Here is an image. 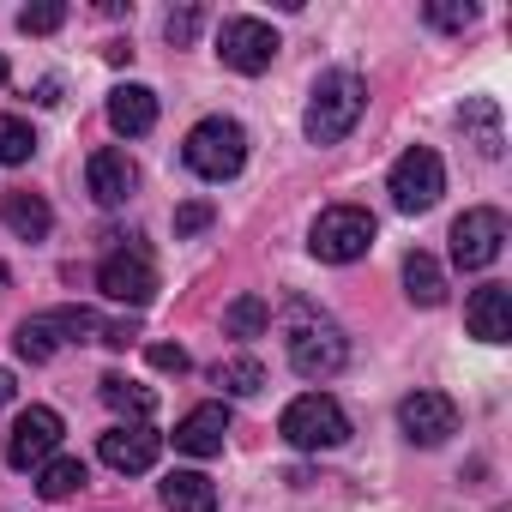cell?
<instances>
[{
	"mask_svg": "<svg viewBox=\"0 0 512 512\" xmlns=\"http://www.w3.org/2000/svg\"><path fill=\"white\" fill-rule=\"evenodd\" d=\"M284 344H290V368L302 380H332L344 362H350V344H344V326L308 302H290L284 308Z\"/></svg>",
	"mask_w": 512,
	"mask_h": 512,
	"instance_id": "cell-1",
	"label": "cell"
},
{
	"mask_svg": "<svg viewBox=\"0 0 512 512\" xmlns=\"http://www.w3.org/2000/svg\"><path fill=\"white\" fill-rule=\"evenodd\" d=\"M362 109H368V85L356 79V73H320V85H314V97H308V115H302V133L314 139V145H338V139H350L356 133V121H362Z\"/></svg>",
	"mask_w": 512,
	"mask_h": 512,
	"instance_id": "cell-2",
	"label": "cell"
},
{
	"mask_svg": "<svg viewBox=\"0 0 512 512\" xmlns=\"http://www.w3.org/2000/svg\"><path fill=\"white\" fill-rule=\"evenodd\" d=\"M181 163H187L199 181H235L241 163H247V133H241V121H229V115H205V121L187 133Z\"/></svg>",
	"mask_w": 512,
	"mask_h": 512,
	"instance_id": "cell-3",
	"label": "cell"
},
{
	"mask_svg": "<svg viewBox=\"0 0 512 512\" xmlns=\"http://www.w3.org/2000/svg\"><path fill=\"white\" fill-rule=\"evenodd\" d=\"M278 434H284L296 452H332V446L350 440V416H344L338 398H326V392H302V398L284 404Z\"/></svg>",
	"mask_w": 512,
	"mask_h": 512,
	"instance_id": "cell-4",
	"label": "cell"
},
{
	"mask_svg": "<svg viewBox=\"0 0 512 512\" xmlns=\"http://www.w3.org/2000/svg\"><path fill=\"white\" fill-rule=\"evenodd\" d=\"M368 247H374V211H362V205H332L308 229V253L326 266H350Z\"/></svg>",
	"mask_w": 512,
	"mask_h": 512,
	"instance_id": "cell-5",
	"label": "cell"
},
{
	"mask_svg": "<svg viewBox=\"0 0 512 512\" xmlns=\"http://www.w3.org/2000/svg\"><path fill=\"white\" fill-rule=\"evenodd\" d=\"M386 193H392V205L398 211H428V205H440V193H446V163L428 151V145H410L398 163H392V181H386Z\"/></svg>",
	"mask_w": 512,
	"mask_h": 512,
	"instance_id": "cell-6",
	"label": "cell"
},
{
	"mask_svg": "<svg viewBox=\"0 0 512 512\" xmlns=\"http://www.w3.org/2000/svg\"><path fill=\"white\" fill-rule=\"evenodd\" d=\"M278 31L266 25V19H223V31H217V61L229 67V73H266L272 61H278Z\"/></svg>",
	"mask_w": 512,
	"mask_h": 512,
	"instance_id": "cell-7",
	"label": "cell"
},
{
	"mask_svg": "<svg viewBox=\"0 0 512 512\" xmlns=\"http://www.w3.org/2000/svg\"><path fill=\"white\" fill-rule=\"evenodd\" d=\"M97 290L121 308H145L157 296V266H151V253L145 247H115L109 260L97 266Z\"/></svg>",
	"mask_w": 512,
	"mask_h": 512,
	"instance_id": "cell-8",
	"label": "cell"
},
{
	"mask_svg": "<svg viewBox=\"0 0 512 512\" xmlns=\"http://www.w3.org/2000/svg\"><path fill=\"white\" fill-rule=\"evenodd\" d=\"M500 247H506V217H500L494 205H476V211H464V217L452 223V260H458L464 272L494 266Z\"/></svg>",
	"mask_w": 512,
	"mask_h": 512,
	"instance_id": "cell-9",
	"label": "cell"
},
{
	"mask_svg": "<svg viewBox=\"0 0 512 512\" xmlns=\"http://www.w3.org/2000/svg\"><path fill=\"white\" fill-rule=\"evenodd\" d=\"M398 428L410 446H446L458 434V404L446 392H410L398 404Z\"/></svg>",
	"mask_w": 512,
	"mask_h": 512,
	"instance_id": "cell-10",
	"label": "cell"
},
{
	"mask_svg": "<svg viewBox=\"0 0 512 512\" xmlns=\"http://www.w3.org/2000/svg\"><path fill=\"white\" fill-rule=\"evenodd\" d=\"M55 446H61V416H55L49 404L19 410V422H13V446H7L13 470H43Z\"/></svg>",
	"mask_w": 512,
	"mask_h": 512,
	"instance_id": "cell-11",
	"label": "cell"
},
{
	"mask_svg": "<svg viewBox=\"0 0 512 512\" xmlns=\"http://www.w3.org/2000/svg\"><path fill=\"white\" fill-rule=\"evenodd\" d=\"M157 452H163V434H157L151 422H121V428H109V434L97 440V458H103L109 470H121V476L151 470Z\"/></svg>",
	"mask_w": 512,
	"mask_h": 512,
	"instance_id": "cell-12",
	"label": "cell"
},
{
	"mask_svg": "<svg viewBox=\"0 0 512 512\" xmlns=\"http://www.w3.org/2000/svg\"><path fill=\"white\" fill-rule=\"evenodd\" d=\"M464 326H470V338H482V344H506V338H512V290H506V284L470 290Z\"/></svg>",
	"mask_w": 512,
	"mask_h": 512,
	"instance_id": "cell-13",
	"label": "cell"
},
{
	"mask_svg": "<svg viewBox=\"0 0 512 512\" xmlns=\"http://www.w3.org/2000/svg\"><path fill=\"white\" fill-rule=\"evenodd\" d=\"M223 434H229V410H223V404H193V410L175 422V446H181L187 458L223 452Z\"/></svg>",
	"mask_w": 512,
	"mask_h": 512,
	"instance_id": "cell-14",
	"label": "cell"
},
{
	"mask_svg": "<svg viewBox=\"0 0 512 512\" xmlns=\"http://www.w3.org/2000/svg\"><path fill=\"white\" fill-rule=\"evenodd\" d=\"M85 181H91V199L97 205H127V193L139 187V169H133L127 151H97L85 163Z\"/></svg>",
	"mask_w": 512,
	"mask_h": 512,
	"instance_id": "cell-15",
	"label": "cell"
},
{
	"mask_svg": "<svg viewBox=\"0 0 512 512\" xmlns=\"http://www.w3.org/2000/svg\"><path fill=\"white\" fill-rule=\"evenodd\" d=\"M109 127L127 133V139L151 133V127H157V91H151V85H115V91H109Z\"/></svg>",
	"mask_w": 512,
	"mask_h": 512,
	"instance_id": "cell-16",
	"label": "cell"
},
{
	"mask_svg": "<svg viewBox=\"0 0 512 512\" xmlns=\"http://www.w3.org/2000/svg\"><path fill=\"white\" fill-rule=\"evenodd\" d=\"M0 217H7V229H13V235H25V241H43V235L55 229L49 199H43V193H25V187H13L7 199H0Z\"/></svg>",
	"mask_w": 512,
	"mask_h": 512,
	"instance_id": "cell-17",
	"label": "cell"
},
{
	"mask_svg": "<svg viewBox=\"0 0 512 512\" xmlns=\"http://www.w3.org/2000/svg\"><path fill=\"white\" fill-rule=\"evenodd\" d=\"M163 506L169 512H217V488L205 470H169L163 476Z\"/></svg>",
	"mask_w": 512,
	"mask_h": 512,
	"instance_id": "cell-18",
	"label": "cell"
},
{
	"mask_svg": "<svg viewBox=\"0 0 512 512\" xmlns=\"http://www.w3.org/2000/svg\"><path fill=\"white\" fill-rule=\"evenodd\" d=\"M404 296L416 302V308H440L446 302V272H440V260H434V253H410V260H404Z\"/></svg>",
	"mask_w": 512,
	"mask_h": 512,
	"instance_id": "cell-19",
	"label": "cell"
},
{
	"mask_svg": "<svg viewBox=\"0 0 512 512\" xmlns=\"http://www.w3.org/2000/svg\"><path fill=\"white\" fill-rule=\"evenodd\" d=\"M103 404L121 410V416H133V422H145V416L157 410V392L139 386V380H127V374H109V380H103Z\"/></svg>",
	"mask_w": 512,
	"mask_h": 512,
	"instance_id": "cell-20",
	"label": "cell"
},
{
	"mask_svg": "<svg viewBox=\"0 0 512 512\" xmlns=\"http://www.w3.org/2000/svg\"><path fill=\"white\" fill-rule=\"evenodd\" d=\"M272 326V308L260 302V296H235L229 308H223V332L229 338H260Z\"/></svg>",
	"mask_w": 512,
	"mask_h": 512,
	"instance_id": "cell-21",
	"label": "cell"
},
{
	"mask_svg": "<svg viewBox=\"0 0 512 512\" xmlns=\"http://www.w3.org/2000/svg\"><path fill=\"white\" fill-rule=\"evenodd\" d=\"M458 121L476 133V151H482V157H500V109H494L488 97H470Z\"/></svg>",
	"mask_w": 512,
	"mask_h": 512,
	"instance_id": "cell-22",
	"label": "cell"
},
{
	"mask_svg": "<svg viewBox=\"0 0 512 512\" xmlns=\"http://www.w3.org/2000/svg\"><path fill=\"white\" fill-rule=\"evenodd\" d=\"M229 398H253V392H260L266 386V368L260 362H253V356H229V362H217V374H211Z\"/></svg>",
	"mask_w": 512,
	"mask_h": 512,
	"instance_id": "cell-23",
	"label": "cell"
},
{
	"mask_svg": "<svg viewBox=\"0 0 512 512\" xmlns=\"http://www.w3.org/2000/svg\"><path fill=\"white\" fill-rule=\"evenodd\" d=\"M37 488H43V500H67L73 488H85V464L79 458H49L37 470Z\"/></svg>",
	"mask_w": 512,
	"mask_h": 512,
	"instance_id": "cell-24",
	"label": "cell"
},
{
	"mask_svg": "<svg viewBox=\"0 0 512 512\" xmlns=\"http://www.w3.org/2000/svg\"><path fill=\"white\" fill-rule=\"evenodd\" d=\"M31 151H37V133H31V121H19V115H0V163H7V169H19V163H31Z\"/></svg>",
	"mask_w": 512,
	"mask_h": 512,
	"instance_id": "cell-25",
	"label": "cell"
},
{
	"mask_svg": "<svg viewBox=\"0 0 512 512\" xmlns=\"http://www.w3.org/2000/svg\"><path fill=\"white\" fill-rule=\"evenodd\" d=\"M13 350H19L25 362H49V356L61 350V338H55V326H49V320L37 314V320H25V326L13 332Z\"/></svg>",
	"mask_w": 512,
	"mask_h": 512,
	"instance_id": "cell-26",
	"label": "cell"
},
{
	"mask_svg": "<svg viewBox=\"0 0 512 512\" xmlns=\"http://www.w3.org/2000/svg\"><path fill=\"white\" fill-rule=\"evenodd\" d=\"M61 25H67V7H61V0H37V7L19 13V31H25V37H49V31H61Z\"/></svg>",
	"mask_w": 512,
	"mask_h": 512,
	"instance_id": "cell-27",
	"label": "cell"
},
{
	"mask_svg": "<svg viewBox=\"0 0 512 512\" xmlns=\"http://www.w3.org/2000/svg\"><path fill=\"white\" fill-rule=\"evenodd\" d=\"M428 25L434 31H464V25H476V7L470 0H428Z\"/></svg>",
	"mask_w": 512,
	"mask_h": 512,
	"instance_id": "cell-28",
	"label": "cell"
},
{
	"mask_svg": "<svg viewBox=\"0 0 512 512\" xmlns=\"http://www.w3.org/2000/svg\"><path fill=\"white\" fill-rule=\"evenodd\" d=\"M211 205L205 199H187V205H175V241H187V235H199V229H211Z\"/></svg>",
	"mask_w": 512,
	"mask_h": 512,
	"instance_id": "cell-29",
	"label": "cell"
},
{
	"mask_svg": "<svg viewBox=\"0 0 512 512\" xmlns=\"http://www.w3.org/2000/svg\"><path fill=\"white\" fill-rule=\"evenodd\" d=\"M199 25H205V19H199V7H175V13L163 19V37H169V43H193V37H199Z\"/></svg>",
	"mask_w": 512,
	"mask_h": 512,
	"instance_id": "cell-30",
	"label": "cell"
},
{
	"mask_svg": "<svg viewBox=\"0 0 512 512\" xmlns=\"http://www.w3.org/2000/svg\"><path fill=\"white\" fill-rule=\"evenodd\" d=\"M145 362H151L157 374H187V350H181V344H151Z\"/></svg>",
	"mask_w": 512,
	"mask_h": 512,
	"instance_id": "cell-31",
	"label": "cell"
},
{
	"mask_svg": "<svg viewBox=\"0 0 512 512\" xmlns=\"http://www.w3.org/2000/svg\"><path fill=\"white\" fill-rule=\"evenodd\" d=\"M37 103H61V79H43L37 85Z\"/></svg>",
	"mask_w": 512,
	"mask_h": 512,
	"instance_id": "cell-32",
	"label": "cell"
},
{
	"mask_svg": "<svg viewBox=\"0 0 512 512\" xmlns=\"http://www.w3.org/2000/svg\"><path fill=\"white\" fill-rule=\"evenodd\" d=\"M13 392H19V380H13L7 368H0V404H13Z\"/></svg>",
	"mask_w": 512,
	"mask_h": 512,
	"instance_id": "cell-33",
	"label": "cell"
},
{
	"mask_svg": "<svg viewBox=\"0 0 512 512\" xmlns=\"http://www.w3.org/2000/svg\"><path fill=\"white\" fill-rule=\"evenodd\" d=\"M0 290H7V260H0Z\"/></svg>",
	"mask_w": 512,
	"mask_h": 512,
	"instance_id": "cell-34",
	"label": "cell"
},
{
	"mask_svg": "<svg viewBox=\"0 0 512 512\" xmlns=\"http://www.w3.org/2000/svg\"><path fill=\"white\" fill-rule=\"evenodd\" d=\"M0 85H7V61H0Z\"/></svg>",
	"mask_w": 512,
	"mask_h": 512,
	"instance_id": "cell-35",
	"label": "cell"
}]
</instances>
